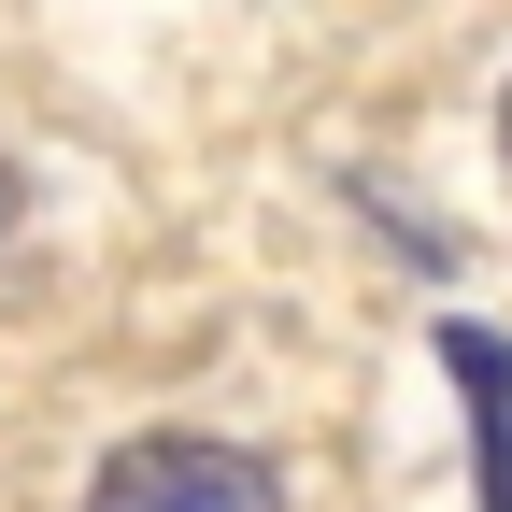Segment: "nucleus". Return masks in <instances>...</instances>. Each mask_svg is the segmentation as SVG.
Instances as JSON below:
<instances>
[{
    "instance_id": "nucleus-3",
    "label": "nucleus",
    "mask_w": 512,
    "mask_h": 512,
    "mask_svg": "<svg viewBox=\"0 0 512 512\" xmlns=\"http://www.w3.org/2000/svg\"><path fill=\"white\" fill-rule=\"evenodd\" d=\"M15 214H29V185H15V157H0V242H15Z\"/></svg>"
},
{
    "instance_id": "nucleus-2",
    "label": "nucleus",
    "mask_w": 512,
    "mask_h": 512,
    "mask_svg": "<svg viewBox=\"0 0 512 512\" xmlns=\"http://www.w3.org/2000/svg\"><path fill=\"white\" fill-rule=\"evenodd\" d=\"M441 370L470 384V427H484V512H512V342L441 313Z\"/></svg>"
},
{
    "instance_id": "nucleus-4",
    "label": "nucleus",
    "mask_w": 512,
    "mask_h": 512,
    "mask_svg": "<svg viewBox=\"0 0 512 512\" xmlns=\"http://www.w3.org/2000/svg\"><path fill=\"white\" fill-rule=\"evenodd\" d=\"M498 157H512V100H498Z\"/></svg>"
},
{
    "instance_id": "nucleus-1",
    "label": "nucleus",
    "mask_w": 512,
    "mask_h": 512,
    "mask_svg": "<svg viewBox=\"0 0 512 512\" xmlns=\"http://www.w3.org/2000/svg\"><path fill=\"white\" fill-rule=\"evenodd\" d=\"M86 512H285V484H271V456H242L214 427H143L100 456Z\"/></svg>"
}]
</instances>
